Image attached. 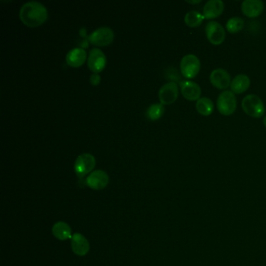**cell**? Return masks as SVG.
Instances as JSON below:
<instances>
[{"label":"cell","mask_w":266,"mask_h":266,"mask_svg":"<svg viewBox=\"0 0 266 266\" xmlns=\"http://www.w3.org/2000/svg\"><path fill=\"white\" fill-rule=\"evenodd\" d=\"M20 18L29 27H37L46 21L48 12L45 6L37 1H30L23 4L20 10Z\"/></svg>","instance_id":"obj_1"},{"label":"cell","mask_w":266,"mask_h":266,"mask_svg":"<svg viewBox=\"0 0 266 266\" xmlns=\"http://www.w3.org/2000/svg\"><path fill=\"white\" fill-rule=\"evenodd\" d=\"M243 110L247 115L254 118H260L265 113L264 102L256 94H248L242 100Z\"/></svg>","instance_id":"obj_2"},{"label":"cell","mask_w":266,"mask_h":266,"mask_svg":"<svg viewBox=\"0 0 266 266\" xmlns=\"http://www.w3.org/2000/svg\"><path fill=\"white\" fill-rule=\"evenodd\" d=\"M201 69L199 59L193 54H187L180 61L181 74L187 79H192L197 77Z\"/></svg>","instance_id":"obj_3"},{"label":"cell","mask_w":266,"mask_h":266,"mask_svg":"<svg viewBox=\"0 0 266 266\" xmlns=\"http://www.w3.org/2000/svg\"><path fill=\"white\" fill-rule=\"evenodd\" d=\"M237 98L231 91H224L217 98V107L222 115L230 116L237 109Z\"/></svg>","instance_id":"obj_4"},{"label":"cell","mask_w":266,"mask_h":266,"mask_svg":"<svg viewBox=\"0 0 266 266\" xmlns=\"http://www.w3.org/2000/svg\"><path fill=\"white\" fill-rule=\"evenodd\" d=\"M95 167V158L89 153H83L74 163V171L80 180H82Z\"/></svg>","instance_id":"obj_5"},{"label":"cell","mask_w":266,"mask_h":266,"mask_svg":"<svg viewBox=\"0 0 266 266\" xmlns=\"http://www.w3.org/2000/svg\"><path fill=\"white\" fill-rule=\"evenodd\" d=\"M205 34L207 39L212 45H221L225 40V29L217 21H209L208 24H206Z\"/></svg>","instance_id":"obj_6"},{"label":"cell","mask_w":266,"mask_h":266,"mask_svg":"<svg viewBox=\"0 0 266 266\" xmlns=\"http://www.w3.org/2000/svg\"><path fill=\"white\" fill-rule=\"evenodd\" d=\"M114 33L108 27H101L94 30L88 36V39L93 45L104 46L109 45L114 41Z\"/></svg>","instance_id":"obj_7"},{"label":"cell","mask_w":266,"mask_h":266,"mask_svg":"<svg viewBox=\"0 0 266 266\" xmlns=\"http://www.w3.org/2000/svg\"><path fill=\"white\" fill-rule=\"evenodd\" d=\"M178 97V86L174 81H170L162 86L158 91V98L163 105H170Z\"/></svg>","instance_id":"obj_8"},{"label":"cell","mask_w":266,"mask_h":266,"mask_svg":"<svg viewBox=\"0 0 266 266\" xmlns=\"http://www.w3.org/2000/svg\"><path fill=\"white\" fill-rule=\"evenodd\" d=\"M85 183L93 190H101L108 185V174L103 170H94L86 178Z\"/></svg>","instance_id":"obj_9"},{"label":"cell","mask_w":266,"mask_h":266,"mask_svg":"<svg viewBox=\"0 0 266 266\" xmlns=\"http://www.w3.org/2000/svg\"><path fill=\"white\" fill-rule=\"evenodd\" d=\"M107 64V58L103 51L98 48H94L89 51L88 58V66L94 73L102 71Z\"/></svg>","instance_id":"obj_10"},{"label":"cell","mask_w":266,"mask_h":266,"mask_svg":"<svg viewBox=\"0 0 266 266\" xmlns=\"http://www.w3.org/2000/svg\"><path fill=\"white\" fill-rule=\"evenodd\" d=\"M210 82L218 89H227L231 84V77L226 70L216 69L210 74Z\"/></svg>","instance_id":"obj_11"},{"label":"cell","mask_w":266,"mask_h":266,"mask_svg":"<svg viewBox=\"0 0 266 266\" xmlns=\"http://www.w3.org/2000/svg\"><path fill=\"white\" fill-rule=\"evenodd\" d=\"M180 87L183 96L188 101H197L201 98V87L197 83L191 81H182L180 82Z\"/></svg>","instance_id":"obj_12"},{"label":"cell","mask_w":266,"mask_h":266,"mask_svg":"<svg viewBox=\"0 0 266 266\" xmlns=\"http://www.w3.org/2000/svg\"><path fill=\"white\" fill-rule=\"evenodd\" d=\"M264 4L261 0H244L241 4V11L246 17L254 18L264 11Z\"/></svg>","instance_id":"obj_13"},{"label":"cell","mask_w":266,"mask_h":266,"mask_svg":"<svg viewBox=\"0 0 266 266\" xmlns=\"http://www.w3.org/2000/svg\"><path fill=\"white\" fill-rule=\"evenodd\" d=\"M224 11V3L222 0H210L203 8V15L205 19L217 18Z\"/></svg>","instance_id":"obj_14"},{"label":"cell","mask_w":266,"mask_h":266,"mask_svg":"<svg viewBox=\"0 0 266 266\" xmlns=\"http://www.w3.org/2000/svg\"><path fill=\"white\" fill-rule=\"evenodd\" d=\"M71 247L74 254L78 256H84L89 251V242L82 234L77 233L71 238Z\"/></svg>","instance_id":"obj_15"},{"label":"cell","mask_w":266,"mask_h":266,"mask_svg":"<svg viewBox=\"0 0 266 266\" xmlns=\"http://www.w3.org/2000/svg\"><path fill=\"white\" fill-rule=\"evenodd\" d=\"M87 58L85 50L82 48H74L67 52L66 60L68 65L77 67L82 65Z\"/></svg>","instance_id":"obj_16"},{"label":"cell","mask_w":266,"mask_h":266,"mask_svg":"<svg viewBox=\"0 0 266 266\" xmlns=\"http://www.w3.org/2000/svg\"><path fill=\"white\" fill-rule=\"evenodd\" d=\"M250 84L251 81L248 76L240 74L232 80L230 88L232 92H234V94H242L248 89Z\"/></svg>","instance_id":"obj_17"},{"label":"cell","mask_w":266,"mask_h":266,"mask_svg":"<svg viewBox=\"0 0 266 266\" xmlns=\"http://www.w3.org/2000/svg\"><path fill=\"white\" fill-rule=\"evenodd\" d=\"M52 234L54 237L60 240L72 238L71 227L64 222H58L56 223L52 227Z\"/></svg>","instance_id":"obj_18"},{"label":"cell","mask_w":266,"mask_h":266,"mask_svg":"<svg viewBox=\"0 0 266 266\" xmlns=\"http://www.w3.org/2000/svg\"><path fill=\"white\" fill-rule=\"evenodd\" d=\"M196 110L197 113L204 117L211 115L214 111V103L207 97H202L196 102Z\"/></svg>","instance_id":"obj_19"},{"label":"cell","mask_w":266,"mask_h":266,"mask_svg":"<svg viewBox=\"0 0 266 266\" xmlns=\"http://www.w3.org/2000/svg\"><path fill=\"white\" fill-rule=\"evenodd\" d=\"M204 19V15L198 12V11H189L186 14L185 17H184L185 24L190 28L199 27Z\"/></svg>","instance_id":"obj_20"},{"label":"cell","mask_w":266,"mask_h":266,"mask_svg":"<svg viewBox=\"0 0 266 266\" xmlns=\"http://www.w3.org/2000/svg\"><path fill=\"white\" fill-rule=\"evenodd\" d=\"M245 21L243 18L239 17H231L226 24L227 31L232 34L240 32L244 28Z\"/></svg>","instance_id":"obj_21"},{"label":"cell","mask_w":266,"mask_h":266,"mask_svg":"<svg viewBox=\"0 0 266 266\" xmlns=\"http://www.w3.org/2000/svg\"><path fill=\"white\" fill-rule=\"evenodd\" d=\"M165 112V108L162 103H154L151 104L146 111V115L151 120H156L163 117Z\"/></svg>","instance_id":"obj_22"},{"label":"cell","mask_w":266,"mask_h":266,"mask_svg":"<svg viewBox=\"0 0 266 266\" xmlns=\"http://www.w3.org/2000/svg\"><path fill=\"white\" fill-rule=\"evenodd\" d=\"M100 81H101V77L97 73H94L90 77V81L93 85H97V84H99Z\"/></svg>","instance_id":"obj_23"},{"label":"cell","mask_w":266,"mask_h":266,"mask_svg":"<svg viewBox=\"0 0 266 266\" xmlns=\"http://www.w3.org/2000/svg\"><path fill=\"white\" fill-rule=\"evenodd\" d=\"M201 2V0H195V1H188V0H187V3H188V4H200V3Z\"/></svg>","instance_id":"obj_24"},{"label":"cell","mask_w":266,"mask_h":266,"mask_svg":"<svg viewBox=\"0 0 266 266\" xmlns=\"http://www.w3.org/2000/svg\"><path fill=\"white\" fill-rule=\"evenodd\" d=\"M80 34H81V36H86L85 28H81V31H80Z\"/></svg>","instance_id":"obj_25"},{"label":"cell","mask_w":266,"mask_h":266,"mask_svg":"<svg viewBox=\"0 0 266 266\" xmlns=\"http://www.w3.org/2000/svg\"><path fill=\"white\" fill-rule=\"evenodd\" d=\"M263 124H264V126L266 128V116L264 117V118L263 119Z\"/></svg>","instance_id":"obj_26"}]
</instances>
